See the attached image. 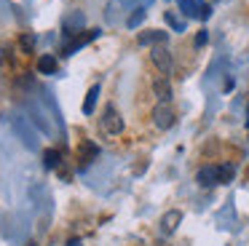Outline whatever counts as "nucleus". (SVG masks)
Segmentation results:
<instances>
[{"label":"nucleus","instance_id":"nucleus-5","mask_svg":"<svg viewBox=\"0 0 249 246\" xmlns=\"http://www.w3.org/2000/svg\"><path fill=\"white\" fill-rule=\"evenodd\" d=\"M150 56H153V64L158 67V72H161V75H172L174 59H172V51L166 48V43H161V46H153Z\"/></svg>","mask_w":249,"mask_h":246},{"label":"nucleus","instance_id":"nucleus-23","mask_svg":"<svg viewBox=\"0 0 249 246\" xmlns=\"http://www.w3.org/2000/svg\"><path fill=\"white\" fill-rule=\"evenodd\" d=\"M156 246H169V244H166V241H158V244H156Z\"/></svg>","mask_w":249,"mask_h":246},{"label":"nucleus","instance_id":"nucleus-4","mask_svg":"<svg viewBox=\"0 0 249 246\" xmlns=\"http://www.w3.org/2000/svg\"><path fill=\"white\" fill-rule=\"evenodd\" d=\"M177 5H179V11H182L188 19H201V21H206L212 16V8L204 3V0H177Z\"/></svg>","mask_w":249,"mask_h":246},{"label":"nucleus","instance_id":"nucleus-6","mask_svg":"<svg viewBox=\"0 0 249 246\" xmlns=\"http://www.w3.org/2000/svg\"><path fill=\"white\" fill-rule=\"evenodd\" d=\"M94 37H99V30H83L81 35H72V37H67V43L62 46V53H65V56H72V53H75L78 48H83L86 43H91Z\"/></svg>","mask_w":249,"mask_h":246},{"label":"nucleus","instance_id":"nucleus-20","mask_svg":"<svg viewBox=\"0 0 249 246\" xmlns=\"http://www.w3.org/2000/svg\"><path fill=\"white\" fill-rule=\"evenodd\" d=\"M206 43H209V32H206V30H201L198 35H196L193 46H196V48H201V46H206Z\"/></svg>","mask_w":249,"mask_h":246},{"label":"nucleus","instance_id":"nucleus-21","mask_svg":"<svg viewBox=\"0 0 249 246\" xmlns=\"http://www.w3.org/2000/svg\"><path fill=\"white\" fill-rule=\"evenodd\" d=\"M19 43H22V48H24V51H33L35 37H33V35H22V40H19Z\"/></svg>","mask_w":249,"mask_h":246},{"label":"nucleus","instance_id":"nucleus-14","mask_svg":"<svg viewBox=\"0 0 249 246\" xmlns=\"http://www.w3.org/2000/svg\"><path fill=\"white\" fill-rule=\"evenodd\" d=\"M38 72H40V75H54V72H56V56L43 53V56L38 59Z\"/></svg>","mask_w":249,"mask_h":246},{"label":"nucleus","instance_id":"nucleus-16","mask_svg":"<svg viewBox=\"0 0 249 246\" xmlns=\"http://www.w3.org/2000/svg\"><path fill=\"white\" fill-rule=\"evenodd\" d=\"M142 21H145V5H137V8H131V16L126 19V27H129V30H137Z\"/></svg>","mask_w":249,"mask_h":246},{"label":"nucleus","instance_id":"nucleus-1","mask_svg":"<svg viewBox=\"0 0 249 246\" xmlns=\"http://www.w3.org/2000/svg\"><path fill=\"white\" fill-rule=\"evenodd\" d=\"M11 128H14V134L22 139V144H24L27 150H38V134H35L33 121H30V118L14 112V115H11Z\"/></svg>","mask_w":249,"mask_h":246},{"label":"nucleus","instance_id":"nucleus-17","mask_svg":"<svg viewBox=\"0 0 249 246\" xmlns=\"http://www.w3.org/2000/svg\"><path fill=\"white\" fill-rule=\"evenodd\" d=\"M43 166H46V169H59V166H62L59 150H46V153H43Z\"/></svg>","mask_w":249,"mask_h":246},{"label":"nucleus","instance_id":"nucleus-22","mask_svg":"<svg viewBox=\"0 0 249 246\" xmlns=\"http://www.w3.org/2000/svg\"><path fill=\"white\" fill-rule=\"evenodd\" d=\"M67 246H81V241H70V244H67Z\"/></svg>","mask_w":249,"mask_h":246},{"label":"nucleus","instance_id":"nucleus-3","mask_svg":"<svg viewBox=\"0 0 249 246\" xmlns=\"http://www.w3.org/2000/svg\"><path fill=\"white\" fill-rule=\"evenodd\" d=\"M174 121H177V112H174L172 102H158L156 107H153V123H156L158 128H172Z\"/></svg>","mask_w":249,"mask_h":246},{"label":"nucleus","instance_id":"nucleus-15","mask_svg":"<svg viewBox=\"0 0 249 246\" xmlns=\"http://www.w3.org/2000/svg\"><path fill=\"white\" fill-rule=\"evenodd\" d=\"M97 99H99V83H94L91 88H89L86 99H83V115H91V112H94V105H97Z\"/></svg>","mask_w":249,"mask_h":246},{"label":"nucleus","instance_id":"nucleus-18","mask_svg":"<svg viewBox=\"0 0 249 246\" xmlns=\"http://www.w3.org/2000/svg\"><path fill=\"white\" fill-rule=\"evenodd\" d=\"M236 176V169H233L231 163H222V166H217V179H220V185H228V182Z\"/></svg>","mask_w":249,"mask_h":246},{"label":"nucleus","instance_id":"nucleus-12","mask_svg":"<svg viewBox=\"0 0 249 246\" xmlns=\"http://www.w3.org/2000/svg\"><path fill=\"white\" fill-rule=\"evenodd\" d=\"M140 46H161V43H166L169 40V32H163V30H145V32H140Z\"/></svg>","mask_w":249,"mask_h":246},{"label":"nucleus","instance_id":"nucleus-7","mask_svg":"<svg viewBox=\"0 0 249 246\" xmlns=\"http://www.w3.org/2000/svg\"><path fill=\"white\" fill-rule=\"evenodd\" d=\"M75 158H78V169H86L89 163H94V160L99 158V147L91 142V139H83V142L78 144Z\"/></svg>","mask_w":249,"mask_h":246},{"label":"nucleus","instance_id":"nucleus-8","mask_svg":"<svg viewBox=\"0 0 249 246\" xmlns=\"http://www.w3.org/2000/svg\"><path fill=\"white\" fill-rule=\"evenodd\" d=\"M179 222H182V211H179V209H172V211H166V214L161 217L158 230H161V235H172L174 230L179 228Z\"/></svg>","mask_w":249,"mask_h":246},{"label":"nucleus","instance_id":"nucleus-9","mask_svg":"<svg viewBox=\"0 0 249 246\" xmlns=\"http://www.w3.org/2000/svg\"><path fill=\"white\" fill-rule=\"evenodd\" d=\"M83 24H86L83 14L81 11H72V14H67L65 21H62V32H65V37H72V35H78V30H81Z\"/></svg>","mask_w":249,"mask_h":246},{"label":"nucleus","instance_id":"nucleus-10","mask_svg":"<svg viewBox=\"0 0 249 246\" xmlns=\"http://www.w3.org/2000/svg\"><path fill=\"white\" fill-rule=\"evenodd\" d=\"M27 112H30V121H33V123H35V126H38L43 134H51V131H54V128H51V123L46 121L43 110H40V107L35 105V102H27Z\"/></svg>","mask_w":249,"mask_h":246},{"label":"nucleus","instance_id":"nucleus-24","mask_svg":"<svg viewBox=\"0 0 249 246\" xmlns=\"http://www.w3.org/2000/svg\"><path fill=\"white\" fill-rule=\"evenodd\" d=\"M247 126H249V110H247Z\"/></svg>","mask_w":249,"mask_h":246},{"label":"nucleus","instance_id":"nucleus-13","mask_svg":"<svg viewBox=\"0 0 249 246\" xmlns=\"http://www.w3.org/2000/svg\"><path fill=\"white\" fill-rule=\"evenodd\" d=\"M153 91H156L158 102H172V83L166 80V75L153 80Z\"/></svg>","mask_w":249,"mask_h":246},{"label":"nucleus","instance_id":"nucleus-19","mask_svg":"<svg viewBox=\"0 0 249 246\" xmlns=\"http://www.w3.org/2000/svg\"><path fill=\"white\" fill-rule=\"evenodd\" d=\"M163 19H166V24L172 27L174 32H185V21L179 19V16L174 14V11H163Z\"/></svg>","mask_w":249,"mask_h":246},{"label":"nucleus","instance_id":"nucleus-2","mask_svg":"<svg viewBox=\"0 0 249 246\" xmlns=\"http://www.w3.org/2000/svg\"><path fill=\"white\" fill-rule=\"evenodd\" d=\"M99 126H102L105 134H121V131H124V118H121L118 107H115V105L105 107L102 118H99Z\"/></svg>","mask_w":249,"mask_h":246},{"label":"nucleus","instance_id":"nucleus-11","mask_svg":"<svg viewBox=\"0 0 249 246\" xmlns=\"http://www.w3.org/2000/svg\"><path fill=\"white\" fill-rule=\"evenodd\" d=\"M196 182H198L201 187L220 185V179H217V166H201V169L196 171Z\"/></svg>","mask_w":249,"mask_h":246}]
</instances>
